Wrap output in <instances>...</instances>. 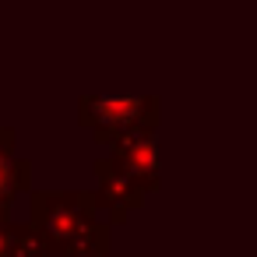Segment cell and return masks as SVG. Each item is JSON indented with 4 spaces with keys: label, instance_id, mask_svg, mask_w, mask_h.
<instances>
[{
    "label": "cell",
    "instance_id": "2",
    "mask_svg": "<svg viewBox=\"0 0 257 257\" xmlns=\"http://www.w3.org/2000/svg\"><path fill=\"white\" fill-rule=\"evenodd\" d=\"M8 183H11V166L4 162V155H0V194L8 190Z\"/></svg>",
    "mask_w": 257,
    "mask_h": 257
},
{
    "label": "cell",
    "instance_id": "1",
    "mask_svg": "<svg viewBox=\"0 0 257 257\" xmlns=\"http://www.w3.org/2000/svg\"><path fill=\"white\" fill-rule=\"evenodd\" d=\"M95 106H99V116L102 120H127V116L138 113V102L134 99H102Z\"/></svg>",
    "mask_w": 257,
    "mask_h": 257
}]
</instances>
